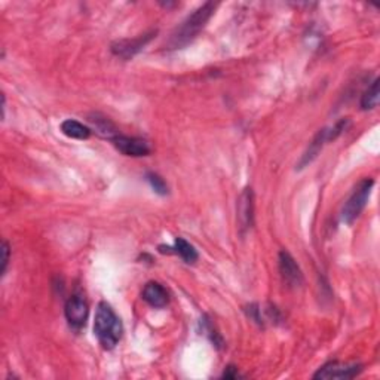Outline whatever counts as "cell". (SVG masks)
<instances>
[{
  "label": "cell",
  "instance_id": "obj_8",
  "mask_svg": "<svg viewBox=\"0 0 380 380\" xmlns=\"http://www.w3.org/2000/svg\"><path fill=\"white\" fill-rule=\"evenodd\" d=\"M279 263V274L283 276V281L292 288H298L303 284V274L298 268L297 261L293 259L288 251L283 250L278 257Z\"/></svg>",
  "mask_w": 380,
  "mask_h": 380
},
{
  "label": "cell",
  "instance_id": "obj_9",
  "mask_svg": "<svg viewBox=\"0 0 380 380\" xmlns=\"http://www.w3.org/2000/svg\"><path fill=\"white\" fill-rule=\"evenodd\" d=\"M237 213L241 230H250L254 224V192H252L251 187H246L239 195Z\"/></svg>",
  "mask_w": 380,
  "mask_h": 380
},
{
  "label": "cell",
  "instance_id": "obj_2",
  "mask_svg": "<svg viewBox=\"0 0 380 380\" xmlns=\"http://www.w3.org/2000/svg\"><path fill=\"white\" fill-rule=\"evenodd\" d=\"M123 333L122 322L116 315L113 307L107 302L98 303L95 320H94V334L103 349L110 351L119 343Z\"/></svg>",
  "mask_w": 380,
  "mask_h": 380
},
{
  "label": "cell",
  "instance_id": "obj_3",
  "mask_svg": "<svg viewBox=\"0 0 380 380\" xmlns=\"http://www.w3.org/2000/svg\"><path fill=\"white\" fill-rule=\"evenodd\" d=\"M373 186H375L373 178H364L357 185L354 192H352V195L349 196L345 206H343L342 210L343 223L352 224L361 215V213L364 211V208L370 199V195H372Z\"/></svg>",
  "mask_w": 380,
  "mask_h": 380
},
{
  "label": "cell",
  "instance_id": "obj_1",
  "mask_svg": "<svg viewBox=\"0 0 380 380\" xmlns=\"http://www.w3.org/2000/svg\"><path fill=\"white\" fill-rule=\"evenodd\" d=\"M215 8H217V3L206 2L202 6L195 9V11L190 14L173 33H171L169 39L165 43L167 47L165 49L168 51L182 49L187 47L190 42H193L196 39V36L201 33V30L206 25V23L210 21Z\"/></svg>",
  "mask_w": 380,
  "mask_h": 380
},
{
  "label": "cell",
  "instance_id": "obj_16",
  "mask_svg": "<svg viewBox=\"0 0 380 380\" xmlns=\"http://www.w3.org/2000/svg\"><path fill=\"white\" fill-rule=\"evenodd\" d=\"M146 180H147V183L150 185V187L155 190V192L161 196H165L168 195V185L164 178H162L159 174L156 173H147L146 174Z\"/></svg>",
  "mask_w": 380,
  "mask_h": 380
},
{
  "label": "cell",
  "instance_id": "obj_15",
  "mask_svg": "<svg viewBox=\"0 0 380 380\" xmlns=\"http://www.w3.org/2000/svg\"><path fill=\"white\" fill-rule=\"evenodd\" d=\"M379 79H375L372 85H370L364 91V94L361 95V108H363V110H373L379 104Z\"/></svg>",
  "mask_w": 380,
  "mask_h": 380
},
{
  "label": "cell",
  "instance_id": "obj_11",
  "mask_svg": "<svg viewBox=\"0 0 380 380\" xmlns=\"http://www.w3.org/2000/svg\"><path fill=\"white\" fill-rule=\"evenodd\" d=\"M329 141V132H327V128H322L318 131V134L315 135L313 140L309 143V146H307L306 152L303 153V156L300 159V162H298V169H303L305 167H307L309 164H312V162L318 158V155L321 153L324 144Z\"/></svg>",
  "mask_w": 380,
  "mask_h": 380
},
{
  "label": "cell",
  "instance_id": "obj_10",
  "mask_svg": "<svg viewBox=\"0 0 380 380\" xmlns=\"http://www.w3.org/2000/svg\"><path fill=\"white\" fill-rule=\"evenodd\" d=\"M143 300L147 302L152 307H156V309H161V307H165L169 302V297L167 289L162 287L159 283L150 281L143 288Z\"/></svg>",
  "mask_w": 380,
  "mask_h": 380
},
{
  "label": "cell",
  "instance_id": "obj_14",
  "mask_svg": "<svg viewBox=\"0 0 380 380\" xmlns=\"http://www.w3.org/2000/svg\"><path fill=\"white\" fill-rule=\"evenodd\" d=\"M174 252H177V254L182 257L187 265L196 263L198 259H199L196 248L192 246V244L187 242L185 238H176Z\"/></svg>",
  "mask_w": 380,
  "mask_h": 380
},
{
  "label": "cell",
  "instance_id": "obj_13",
  "mask_svg": "<svg viewBox=\"0 0 380 380\" xmlns=\"http://www.w3.org/2000/svg\"><path fill=\"white\" fill-rule=\"evenodd\" d=\"M89 122L93 123L94 126V130L98 132V134H102L104 135V137H108V139H113L117 135V131H116V126L113 125V122L108 119V117L106 116H102V115H91L89 116Z\"/></svg>",
  "mask_w": 380,
  "mask_h": 380
},
{
  "label": "cell",
  "instance_id": "obj_18",
  "mask_svg": "<svg viewBox=\"0 0 380 380\" xmlns=\"http://www.w3.org/2000/svg\"><path fill=\"white\" fill-rule=\"evenodd\" d=\"M223 377H224V379H238V377H241V375H239V372H238V368H235L233 366H229L228 368L224 370Z\"/></svg>",
  "mask_w": 380,
  "mask_h": 380
},
{
  "label": "cell",
  "instance_id": "obj_6",
  "mask_svg": "<svg viewBox=\"0 0 380 380\" xmlns=\"http://www.w3.org/2000/svg\"><path fill=\"white\" fill-rule=\"evenodd\" d=\"M361 372H363V366L361 364H343L339 361H331V363L324 364L318 372L313 375V379H354Z\"/></svg>",
  "mask_w": 380,
  "mask_h": 380
},
{
  "label": "cell",
  "instance_id": "obj_17",
  "mask_svg": "<svg viewBox=\"0 0 380 380\" xmlns=\"http://www.w3.org/2000/svg\"><path fill=\"white\" fill-rule=\"evenodd\" d=\"M9 256H11V248H9V244L3 241L2 244V276H5L6 269L9 265Z\"/></svg>",
  "mask_w": 380,
  "mask_h": 380
},
{
  "label": "cell",
  "instance_id": "obj_4",
  "mask_svg": "<svg viewBox=\"0 0 380 380\" xmlns=\"http://www.w3.org/2000/svg\"><path fill=\"white\" fill-rule=\"evenodd\" d=\"M156 33H158L156 30H152L149 33H143V34L137 36V38L116 40V42L112 43V52L115 54L116 57L123 58V60H130V58L137 56L140 51H143L144 47H146V45L153 38H155Z\"/></svg>",
  "mask_w": 380,
  "mask_h": 380
},
{
  "label": "cell",
  "instance_id": "obj_7",
  "mask_svg": "<svg viewBox=\"0 0 380 380\" xmlns=\"http://www.w3.org/2000/svg\"><path fill=\"white\" fill-rule=\"evenodd\" d=\"M113 146L119 150L125 156L141 158L150 155V146L144 139L139 137H128V135H116L112 139Z\"/></svg>",
  "mask_w": 380,
  "mask_h": 380
},
{
  "label": "cell",
  "instance_id": "obj_12",
  "mask_svg": "<svg viewBox=\"0 0 380 380\" xmlns=\"http://www.w3.org/2000/svg\"><path fill=\"white\" fill-rule=\"evenodd\" d=\"M61 132L66 135L69 139H75V140H88L91 137V128L89 126L80 123L75 119H66L61 123Z\"/></svg>",
  "mask_w": 380,
  "mask_h": 380
},
{
  "label": "cell",
  "instance_id": "obj_5",
  "mask_svg": "<svg viewBox=\"0 0 380 380\" xmlns=\"http://www.w3.org/2000/svg\"><path fill=\"white\" fill-rule=\"evenodd\" d=\"M64 313H66V320L71 329L78 330V331L80 329H84L86 324V320H88V313H89V307H88L85 297L82 294L71 296L66 302Z\"/></svg>",
  "mask_w": 380,
  "mask_h": 380
}]
</instances>
